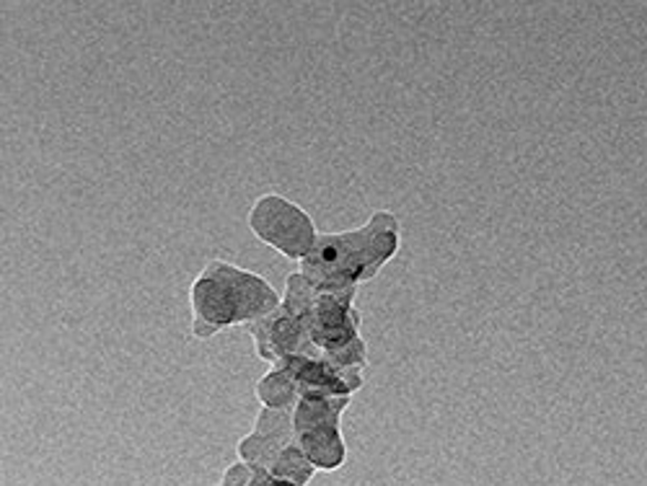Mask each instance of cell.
Here are the masks:
<instances>
[{"instance_id": "obj_2", "label": "cell", "mask_w": 647, "mask_h": 486, "mask_svg": "<svg viewBox=\"0 0 647 486\" xmlns=\"http://www.w3.org/2000/svg\"><path fill=\"white\" fill-rule=\"evenodd\" d=\"M277 295L267 282L256 274L233 270L223 262H213L202 272L192 287V305L198 313V328L205 326V334L215 328L241 324V321L260 318L277 308Z\"/></svg>"}, {"instance_id": "obj_5", "label": "cell", "mask_w": 647, "mask_h": 486, "mask_svg": "<svg viewBox=\"0 0 647 486\" xmlns=\"http://www.w3.org/2000/svg\"><path fill=\"white\" fill-rule=\"evenodd\" d=\"M275 486H291V484H275Z\"/></svg>"}, {"instance_id": "obj_4", "label": "cell", "mask_w": 647, "mask_h": 486, "mask_svg": "<svg viewBox=\"0 0 647 486\" xmlns=\"http://www.w3.org/2000/svg\"><path fill=\"white\" fill-rule=\"evenodd\" d=\"M252 229L260 233L262 241L293 259H306L316 243L314 225L303 215V210L275 194L264 198L252 210Z\"/></svg>"}, {"instance_id": "obj_1", "label": "cell", "mask_w": 647, "mask_h": 486, "mask_svg": "<svg viewBox=\"0 0 647 486\" xmlns=\"http://www.w3.org/2000/svg\"><path fill=\"white\" fill-rule=\"evenodd\" d=\"M396 246H400V225L394 215L378 213L361 231L316 239L311 254L303 259V277L311 287L350 293L355 282L373 277Z\"/></svg>"}, {"instance_id": "obj_3", "label": "cell", "mask_w": 647, "mask_h": 486, "mask_svg": "<svg viewBox=\"0 0 647 486\" xmlns=\"http://www.w3.org/2000/svg\"><path fill=\"white\" fill-rule=\"evenodd\" d=\"M309 336L316 347H322L342 363H361L363 344L357 336V316L350 305V293L322 295L309 313Z\"/></svg>"}]
</instances>
